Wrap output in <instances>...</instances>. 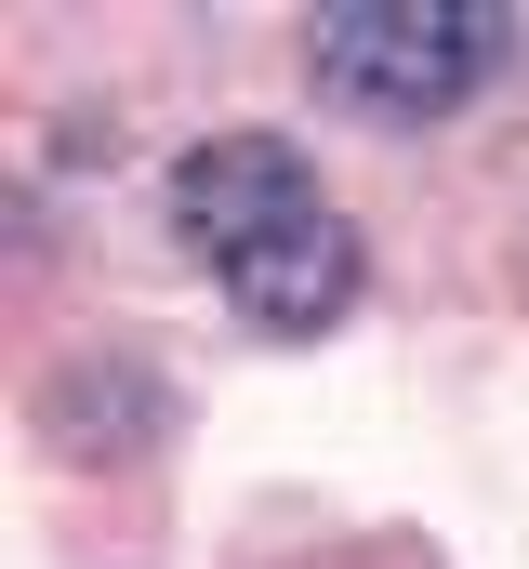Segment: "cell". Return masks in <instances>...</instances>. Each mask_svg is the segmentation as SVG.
I'll return each mask as SVG.
<instances>
[{
	"label": "cell",
	"mask_w": 529,
	"mask_h": 569,
	"mask_svg": "<svg viewBox=\"0 0 529 569\" xmlns=\"http://www.w3.org/2000/svg\"><path fill=\"white\" fill-rule=\"evenodd\" d=\"M490 67H503V13H490V0H345V13H318V40H305V80H318L345 120H371V133L450 120Z\"/></svg>",
	"instance_id": "1"
},
{
	"label": "cell",
	"mask_w": 529,
	"mask_h": 569,
	"mask_svg": "<svg viewBox=\"0 0 529 569\" xmlns=\"http://www.w3.org/2000/svg\"><path fill=\"white\" fill-rule=\"evenodd\" d=\"M291 212H318V172H305V146L291 133H199L172 159V226H186V252H252L278 239Z\"/></svg>",
	"instance_id": "2"
},
{
	"label": "cell",
	"mask_w": 529,
	"mask_h": 569,
	"mask_svg": "<svg viewBox=\"0 0 529 569\" xmlns=\"http://www.w3.org/2000/svg\"><path fill=\"white\" fill-rule=\"evenodd\" d=\"M212 279H226V305H239L252 331H291V345H305V331H331V318L358 305V279H371V266H358V226L318 199V212H291L278 239L226 252Z\"/></svg>",
	"instance_id": "3"
}]
</instances>
